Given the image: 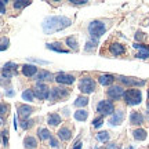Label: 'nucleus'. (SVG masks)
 <instances>
[{
	"label": "nucleus",
	"instance_id": "39448f33",
	"mask_svg": "<svg viewBox=\"0 0 149 149\" xmlns=\"http://www.w3.org/2000/svg\"><path fill=\"white\" fill-rule=\"evenodd\" d=\"M69 95V91L65 90V88H61V87H53V88H50V97H48V100L55 104V102L61 101L62 98H66V97Z\"/></svg>",
	"mask_w": 149,
	"mask_h": 149
},
{
	"label": "nucleus",
	"instance_id": "412c9836",
	"mask_svg": "<svg viewBox=\"0 0 149 149\" xmlns=\"http://www.w3.org/2000/svg\"><path fill=\"white\" fill-rule=\"evenodd\" d=\"M24 145H25L26 149H36L37 148V141L35 137L28 135V137H25V139H24Z\"/></svg>",
	"mask_w": 149,
	"mask_h": 149
},
{
	"label": "nucleus",
	"instance_id": "f03ea898",
	"mask_svg": "<svg viewBox=\"0 0 149 149\" xmlns=\"http://www.w3.org/2000/svg\"><path fill=\"white\" fill-rule=\"evenodd\" d=\"M124 101L127 105L130 107H135V105H139L141 101H142V94H141V91L137 90V88H131V90H127L124 93Z\"/></svg>",
	"mask_w": 149,
	"mask_h": 149
},
{
	"label": "nucleus",
	"instance_id": "f8f14e48",
	"mask_svg": "<svg viewBox=\"0 0 149 149\" xmlns=\"http://www.w3.org/2000/svg\"><path fill=\"white\" fill-rule=\"evenodd\" d=\"M134 48H138L139 53L135 55L139 59H148L149 58V46L146 44H139V43H134Z\"/></svg>",
	"mask_w": 149,
	"mask_h": 149
},
{
	"label": "nucleus",
	"instance_id": "4468645a",
	"mask_svg": "<svg viewBox=\"0 0 149 149\" xmlns=\"http://www.w3.org/2000/svg\"><path fill=\"white\" fill-rule=\"evenodd\" d=\"M22 74L26 77H33L37 74V66L33 64H26L22 66Z\"/></svg>",
	"mask_w": 149,
	"mask_h": 149
},
{
	"label": "nucleus",
	"instance_id": "e433bc0d",
	"mask_svg": "<svg viewBox=\"0 0 149 149\" xmlns=\"http://www.w3.org/2000/svg\"><path fill=\"white\" fill-rule=\"evenodd\" d=\"M50 146H51V148H58V139L51 137V138H50Z\"/></svg>",
	"mask_w": 149,
	"mask_h": 149
},
{
	"label": "nucleus",
	"instance_id": "de8ad7c7",
	"mask_svg": "<svg viewBox=\"0 0 149 149\" xmlns=\"http://www.w3.org/2000/svg\"><path fill=\"white\" fill-rule=\"evenodd\" d=\"M1 137H3V135H1V133H0V139H1Z\"/></svg>",
	"mask_w": 149,
	"mask_h": 149
},
{
	"label": "nucleus",
	"instance_id": "b1692460",
	"mask_svg": "<svg viewBox=\"0 0 149 149\" xmlns=\"http://www.w3.org/2000/svg\"><path fill=\"white\" fill-rule=\"evenodd\" d=\"M133 137L137 141H144V139H146L148 134H146V131H145L144 128H137V130L133 131Z\"/></svg>",
	"mask_w": 149,
	"mask_h": 149
},
{
	"label": "nucleus",
	"instance_id": "9b49d317",
	"mask_svg": "<svg viewBox=\"0 0 149 149\" xmlns=\"http://www.w3.org/2000/svg\"><path fill=\"white\" fill-rule=\"evenodd\" d=\"M119 80L126 86H133V87H141L145 84V80H139L137 77H127V76H119Z\"/></svg>",
	"mask_w": 149,
	"mask_h": 149
},
{
	"label": "nucleus",
	"instance_id": "6e6552de",
	"mask_svg": "<svg viewBox=\"0 0 149 149\" xmlns=\"http://www.w3.org/2000/svg\"><path fill=\"white\" fill-rule=\"evenodd\" d=\"M124 93H126V91L123 90L122 86H111V87L108 88V91H107L108 97H109L111 100H115V101L120 100V98L124 95Z\"/></svg>",
	"mask_w": 149,
	"mask_h": 149
},
{
	"label": "nucleus",
	"instance_id": "58836bf2",
	"mask_svg": "<svg viewBox=\"0 0 149 149\" xmlns=\"http://www.w3.org/2000/svg\"><path fill=\"white\" fill-rule=\"evenodd\" d=\"M72 4H76V6H81V4H86L87 0H70Z\"/></svg>",
	"mask_w": 149,
	"mask_h": 149
},
{
	"label": "nucleus",
	"instance_id": "ddd939ff",
	"mask_svg": "<svg viewBox=\"0 0 149 149\" xmlns=\"http://www.w3.org/2000/svg\"><path fill=\"white\" fill-rule=\"evenodd\" d=\"M32 112H33V108L31 107V105H19L18 107V115H19V117L21 119H24V120H26L28 117L32 115Z\"/></svg>",
	"mask_w": 149,
	"mask_h": 149
},
{
	"label": "nucleus",
	"instance_id": "393cba45",
	"mask_svg": "<svg viewBox=\"0 0 149 149\" xmlns=\"http://www.w3.org/2000/svg\"><path fill=\"white\" fill-rule=\"evenodd\" d=\"M65 44H66V46H68L70 50H73V51H77V50H79V43H77V40H76L73 36L66 37V40H65Z\"/></svg>",
	"mask_w": 149,
	"mask_h": 149
},
{
	"label": "nucleus",
	"instance_id": "a18cd8bd",
	"mask_svg": "<svg viewBox=\"0 0 149 149\" xmlns=\"http://www.w3.org/2000/svg\"><path fill=\"white\" fill-rule=\"evenodd\" d=\"M0 124H3V119L1 117H0Z\"/></svg>",
	"mask_w": 149,
	"mask_h": 149
},
{
	"label": "nucleus",
	"instance_id": "2f4dec72",
	"mask_svg": "<svg viewBox=\"0 0 149 149\" xmlns=\"http://www.w3.org/2000/svg\"><path fill=\"white\" fill-rule=\"evenodd\" d=\"M97 139L101 141V142H107L108 139H109V133L108 131H100V133L97 134Z\"/></svg>",
	"mask_w": 149,
	"mask_h": 149
},
{
	"label": "nucleus",
	"instance_id": "c85d7f7f",
	"mask_svg": "<svg viewBox=\"0 0 149 149\" xmlns=\"http://www.w3.org/2000/svg\"><path fill=\"white\" fill-rule=\"evenodd\" d=\"M22 100L28 102H32L35 100V94H33V90H24L22 93Z\"/></svg>",
	"mask_w": 149,
	"mask_h": 149
},
{
	"label": "nucleus",
	"instance_id": "4be33fe9",
	"mask_svg": "<svg viewBox=\"0 0 149 149\" xmlns=\"http://www.w3.org/2000/svg\"><path fill=\"white\" fill-rule=\"evenodd\" d=\"M113 80H115V77L112 74H101L98 77V81L101 86H111L113 83Z\"/></svg>",
	"mask_w": 149,
	"mask_h": 149
},
{
	"label": "nucleus",
	"instance_id": "dca6fc26",
	"mask_svg": "<svg viewBox=\"0 0 149 149\" xmlns=\"http://www.w3.org/2000/svg\"><path fill=\"white\" fill-rule=\"evenodd\" d=\"M123 119H124V111H116L109 119V124L111 126H119L120 123H123Z\"/></svg>",
	"mask_w": 149,
	"mask_h": 149
},
{
	"label": "nucleus",
	"instance_id": "f257e3e1",
	"mask_svg": "<svg viewBox=\"0 0 149 149\" xmlns=\"http://www.w3.org/2000/svg\"><path fill=\"white\" fill-rule=\"evenodd\" d=\"M72 25V19L64 15H50L46 17L42 22V29L46 35H53L55 32H61Z\"/></svg>",
	"mask_w": 149,
	"mask_h": 149
},
{
	"label": "nucleus",
	"instance_id": "7c9ffc66",
	"mask_svg": "<svg viewBox=\"0 0 149 149\" xmlns=\"http://www.w3.org/2000/svg\"><path fill=\"white\" fill-rule=\"evenodd\" d=\"M31 4V1H28V0H22V1H14V8H17V10H22V8H25L26 6Z\"/></svg>",
	"mask_w": 149,
	"mask_h": 149
},
{
	"label": "nucleus",
	"instance_id": "72a5a7b5",
	"mask_svg": "<svg viewBox=\"0 0 149 149\" xmlns=\"http://www.w3.org/2000/svg\"><path fill=\"white\" fill-rule=\"evenodd\" d=\"M102 124H104V117L102 116H100V117H95V119H94V120H93V126H94V127H101Z\"/></svg>",
	"mask_w": 149,
	"mask_h": 149
},
{
	"label": "nucleus",
	"instance_id": "9d476101",
	"mask_svg": "<svg viewBox=\"0 0 149 149\" xmlns=\"http://www.w3.org/2000/svg\"><path fill=\"white\" fill-rule=\"evenodd\" d=\"M17 68H18L17 64H14V62H7V64L3 66V70H1L3 77H6V79L13 77L14 74H17Z\"/></svg>",
	"mask_w": 149,
	"mask_h": 149
},
{
	"label": "nucleus",
	"instance_id": "c756f323",
	"mask_svg": "<svg viewBox=\"0 0 149 149\" xmlns=\"http://www.w3.org/2000/svg\"><path fill=\"white\" fill-rule=\"evenodd\" d=\"M97 46H98V40H94V39H90L88 42L86 43L84 46V50L86 51H93V50H95Z\"/></svg>",
	"mask_w": 149,
	"mask_h": 149
},
{
	"label": "nucleus",
	"instance_id": "a19ab883",
	"mask_svg": "<svg viewBox=\"0 0 149 149\" xmlns=\"http://www.w3.org/2000/svg\"><path fill=\"white\" fill-rule=\"evenodd\" d=\"M14 94H15V93H14V90H11V88L6 91V95L7 97H14Z\"/></svg>",
	"mask_w": 149,
	"mask_h": 149
},
{
	"label": "nucleus",
	"instance_id": "aec40b11",
	"mask_svg": "<svg viewBox=\"0 0 149 149\" xmlns=\"http://www.w3.org/2000/svg\"><path fill=\"white\" fill-rule=\"evenodd\" d=\"M58 138L62 139V141H69V139L72 138V131H70L68 127L59 128V131H58Z\"/></svg>",
	"mask_w": 149,
	"mask_h": 149
},
{
	"label": "nucleus",
	"instance_id": "c9c22d12",
	"mask_svg": "<svg viewBox=\"0 0 149 149\" xmlns=\"http://www.w3.org/2000/svg\"><path fill=\"white\" fill-rule=\"evenodd\" d=\"M7 112H8V105H7V104H1V102H0V116L6 115Z\"/></svg>",
	"mask_w": 149,
	"mask_h": 149
},
{
	"label": "nucleus",
	"instance_id": "c03bdc74",
	"mask_svg": "<svg viewBox=\"0 0 149 149\" xmlns=\"http://www.w3.org/2000/svg\"><path fill=\"white\" fill-rule=\"evenodd\" d=\"M148 109H149V90H148Z\"/></svg>",
	"mask_w": 149,
	"mask_h": 149
},
{
	"label": "nucleus",
	"instance_id": "49530a36",
	"mask_svg": "<svg viewBox=\"0 0 149 149\" xmlns=\"http://www.w3.org/2000/svg\"><path fill=\"white\" fill-rule=\"evenodd\" d=\"M127 149H134V148H133V146H130V148H127Z\"/></svg>",
	"mask_w": 149,
	"mask_h": 149
},
{
	"label": "nucleus",
	"instance_id": "473e14b6",
	"mask_svg": "<svg viewBox=\"0 0 149 149\" xmlns=\"http://www.w3.org/2000/svg\"><path fill=\"white\" fill-rule=\"evenodd\" d=\"M8 44H10L8 39H7V37H3V39L0 40V51H4V50H7V48H8Z\"/></svg>",
	"mask_w": 149,
	"mask_h": 149
},
{
	"label": "nucleus",
	"instance_id": "cd10ccee",
	"mask_svg": "<svg viewBox=\"0 0 149 149\" xmlns=\"http://www.w3.org/2000/svg\"><path fill=\"white\" fill-rule=\"evenodd\" d=\"M37 135H39V138L42 139V141H46V139L51 138V133L48 131L47 128H39L37 130Z\"/></svg>",
	"mask_w": 149,
	"mask_h": 149
},
{
	"label": "nucleus",
	"instance_id": "6ab92c4d",
	"mask_svg": "<svg viewBox=\"0 0 149 149\" xmlns=\"http://www.w3.org/2000/svg\"><path fill=\"white\" fill-rule=\"evenodd\" d=\"M130 123L131 124H135V126H139L144 123V116L139 113V112H133L130 115Z\"/></svg>",
	"mask_w": 149,
	"mask_h": 149
},
{
	"label": "nucleus",
	"instance_id": "a211bd4d",
	"mask_svg": "<svg viewBox=\"0 0 149 149\" xmlns=\"http://www.w3.org/2000/svg\"><path fill=\"white\" fill-rule=\"evenodd\" d=\"M36 80H37V83H43V81H51V80H54V77L48 70H42V72L37 73Z\"/></svg>",
	"mask_w": 149,
	"mask_h": 149
},
{
	"label": "nucleus",
	"instance_id": "5701e85b",
	"mask_svg": "<svg viewBox=\"0 0 149 149\" xmlns=\"http://www.w3.org/2000/svg\"><path fill=\"white\" fill-rule=\"evenodd\" d=\"M73 116H74V120H77V122H86L87 117H88V112L86 109H79V111L74 112Z\"/></svg>",
	"mask_w": 149,
	"mask_h": 149
},
{
	"label": "nucleus",
	"instance_id": "4c0bfd02",
	"mask_svg": "<svg viewBox=\"0 0 149 149\" xmlns=\"http://www.w3.org/2000/svg\"><path fill=\"white\" fill-rule=\"evenodd\" d=\"M6 4H7L6 0H0V14H4L6 13Z\"/></svg>",
	"mask_w": 149,
	"mask_h": 149
},
{
	"label": "nucleus",
	"instance_id": "20e7f679",
	"mask_svg": "<svg viewBox=\"0 0 149 149\" xmlns=\"http://www.w3.org/2000/svg\"><path fill=\"white\" fill-rule=\"evenodd\" d=\"M79 90L84 94H91L95 90V81L91 79L90 76H84L81 77L79 81Z\"/></svg>",
	"mask_w": 149,
	"mask_h": 149
},
{
	"label": "nucleus",
	"instance_id": "f3484780",
	"mask_svg": "<svg viewBox=\"0 0 149 149\" xmlns=\"http://www.w3.org/2000/svg\"><path fill=\"white\" fill-rule=\"evenodd\" d=\"M46 47L48 50H53V51H57V53H61V54H68L69 53V50H65L64 46L61 44V43L55 42V43H47L46 44Z\"/></svg>",
	"mask_w": 149,
	"mask_h": 149
},
{
	"label": "nucleus",
	"instance_id": "bb28decb",
	"mask_svg": "<svg viewBox=\"0 0 149 149\" xmlns=\"http://www.w3.org/2000/svg\"><path fill=\"white\" fill-rule=\"evenodd\" d=\"M88 104V98L86 95H80V97H77L76 98V101L73 102V105L74 107H77V108H83V107H86Z\"/></svg>",
	"mask_w": 149,
	"mask_h": 149
},
{
	"label": "nucleus",
	"instance_id": "37998d69",
	"mask_svg": "<svg viewBox=\"0 0 149 149\" xmlns=\"http://www.w3.org/2000/svg\"><path fill=\"white\" fill-rule=\"evenodd\" d=\"M108 149H119V146H116L115 144H111V145H108Z\"/></svg>",
	"mask_w": 149,
	"mask_h": 149
},
{
	"label": "nucleus",
	"instance_id": "79ce46f5",
	"mask_svg": "<svg viewBox=\"0 0 149 149\" xmlns=\"http://www.w3.org/2000/svg\"><path fill=\"white\" fill-rule=\"evenodd\" d=\"M81 145H83V144H81V142L79 141V142H76V144H74L73 149H81Z\"/></svg>",
	"mask_w": 149,
	"mask_h": 149
},
{
	"label": "nucleus",
	"instance_id": "0eeeda50",
	"mask_svg": "<svg viewBox=\"0 0 149 149\" xmlns=\"http://www.w3.org/2000/svg\"><path fill=\"white\" fill-rule=\"evenodd\" d=\"M97 112L101 116H107V115H113L115 113V107L111 101H100L97 105Z\"/></svg>",
	"mask_w": 149,
	"mask_h": 149
},
{
	"label": "nucleus",
	"instance_id": "423d86ee",
	"mask_svg": "<svg viewBox=\"0 0 149 149\" xmlns=\"http://www.w3.org/2000/svg\"><path fill=\"white\" fill-rule=\"evenodd\" d=\"M33 94L37 100L44 101V100H48V97H50V88L44 83H36L35 88H33Z\"/></svg>",
	"mask_w": 149,
	"mask_h": 149
},
{
	"label": "nucleus",
	"instance_id": "7ed1b4c3",
	"mask_svg": "<svg viewBox=\"0 0 149 149\" xmlns=\"http://www.w3.org/2000/svg\"><path fill=\"white\" fill-rule=\"evenodd\" d=\"M105 32H107V26H105V24H104L102 21L90 22V25H88V33H90L91 39L98 40V39H100Z\"/></svg>",
	"mask_w": 149,
	"mask_h": 149
},
{
	"label": "nucleus",
	"instance_id": "a878e982",
	"mask_svg": "<svg viewBox=\"0 0 149 149\" xmlns=\"http://www.w3.org/2000/svg\"><path fill=\"white\" fill-rule=\"evenodd\" d=\"M47 123L50 126L55 127V126H58L59 123H61V117H59L58 113H51V115H48V117H47Z\"/></svg>",
	"mask_w": 149,
	"mask_h": 149
},
{
	"label": "nucleus",
	"instance_id": "f704fd0d",
	"mask_svg": "<svg viewBox=\"0 0 149 149\" xmlns=\"http://www.w3.org/2000/svg\"><path fill=\"white\" fill-rule=\"evenodd\" d=\"M32 126H33L32 120H28V119H26V120H22V122H21V128H24V130H28V128L32 127Z\"/></svg>",
	"mask_w": 149,
	"mask_h": 149
},
{
	"label": "nucleus",
	"instance_id": "1a4fd4ad",
	"mask_svg": "<svg viewBox=\"0 0 149 149\" xmlns=\"http://www.w3.org/2000/svg\"><path fill=\"white\" fill-rule=\"evenodd\" d=\"M54 80L59 83V84H73L74 83V76L69 73H64V72H59L54 76Z\"/></svg>",
	"mask_w": 149,
	"mask_h": 149
},
{
	"label": "nucleus",
	"instance_id": "2eb2a0df",
	"mask_svg": "<svg viewBox=\"0 0 149 149\" xmlns=\"http://www.w3.org/2000/svg\"><path fill=\"white\" fill-rule=\"evenodd\" d=\"M109 51H111L112 55L119 57V55H122V54L126 53V48H124V46L120 44V43H112L111 46H109Z\"/></svg>",
	"mask_w": 149,
	"mask_h": 149
},
{
	"label": "nucleus",
	"instance_id": "ea45409f",
	"mask_svg": "<svg viewBox=\"0 0 149 149\" xmlns=\"http://www.w3.org/2000/svg\"><path fill=\"white\" fill-rule=\"evenodd\" d=\"M1 135H3V144H4V145H8V139H7V131H3V133H1Z\"/></svg>",
	"mask_w": 149,
	"mask_h": 149
}]
</instances>
